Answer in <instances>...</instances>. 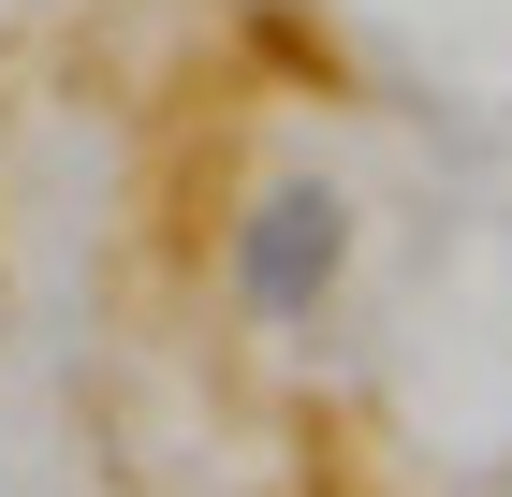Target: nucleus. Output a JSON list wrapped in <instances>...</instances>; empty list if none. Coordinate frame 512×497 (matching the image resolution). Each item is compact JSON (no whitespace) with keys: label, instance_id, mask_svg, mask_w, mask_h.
<instances>
[{"label":"nucleus","instance_id":"f257e3e1","mask_svg":"<svg viewBox=\"0 0 512 497\" xmlns=\"http://www.w3.org/2000/svg\"><path fill=\"white\" fill-rule=\"evenodd\" d=\"M220 278H235V307L264 322V337H308L322 307H337V278H352V191H337V176H278V191H249Z\"/></svg>","mask_w":512,"mask_h":497}]
</instances>
